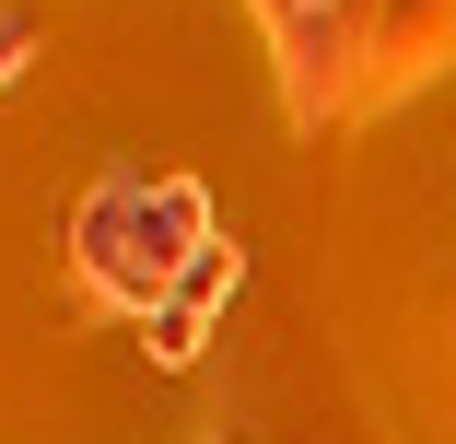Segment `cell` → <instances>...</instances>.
<instances>
[{"mask_svg":"<svg viewBox=\"0 0 456 444\" xmlns=\"http://www.w3.org/2000/svg\"><path fill=\"white\" fill-rule=\"evenodd\" d=\"M200 246H223V234H211V199H200V188H141V175H106V188L82 199V222H70L82 293L118 304V316H152L175 281H188Z\"/></svg>","mask_w":456,"mask_h":444,"instance_id":"6da1fadb","label":"cell"},{"mask_svg":"<svg viewBox=\"0 0 456 444\" xmlns=\"http://www.w3.org/2000/svg\"><path fill=\"white\" fill-rule=\"evenodd\" d=\"M152 363H200V304H152Z\"/></svg>","mask_w":456,"mask_h":444,"instance_id":"7a4b0ae2","label":"cell"},{"mask_svg":"<svg viewBox=\"0 0 456 444\" xmlns=\"http://www.w3.org/2000/svg\"><path fill=\"white\" fill-rule=\"evenodd\" d=\"M24 59H36V24H24V12H0V94L24 82Z\"/></svg>","mask_w":456,"mask_h":444,"instance_id":"3957f363","label":"cell"}]
</instances>
